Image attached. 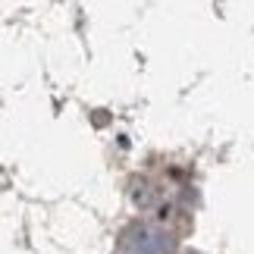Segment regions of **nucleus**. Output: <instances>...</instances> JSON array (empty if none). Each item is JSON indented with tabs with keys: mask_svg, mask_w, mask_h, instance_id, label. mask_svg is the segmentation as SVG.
I'll return each mask as SVG.
<instances>
[{
	"mask_svg": "<svg viewBox=\"0 0 254 254\" xmlns=\"http://www.w3.org/2000/svg\"><path fill=\"white\" fill-rule=\"evenodd\" d=\"M163 245H167L163 232L151 229V226H138L129 236V251L132 254H163Z\"/></svg>",
	"mask_w": 254,
	"mask_h": 254,
	"instance_id": "obj_1",
	"label": "nucleus"
}]
</instances>
